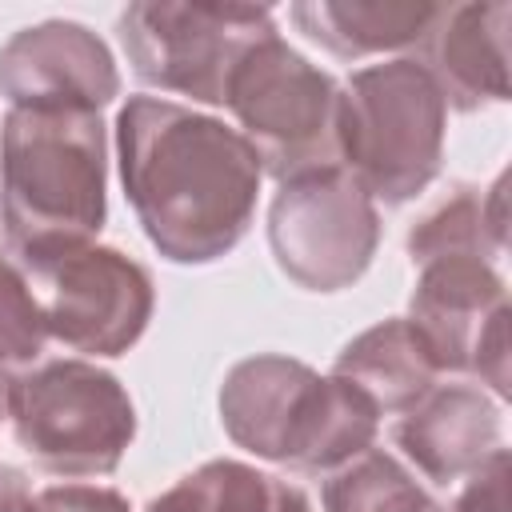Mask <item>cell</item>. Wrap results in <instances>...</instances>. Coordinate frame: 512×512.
<instances>
[{"instance_id": "22", "label": "cell", "mask_w": 512, "mask_h": 512, "mask_svg": "<svg viewBox=\"0 0 512 512\" xmlns=\"http://www.w3.org/2000/svg\"><path fill=\"white\" fill-rule=\"evenodd\" d=\"M28 496H32V488H28L24 472L12 464H0V512H20L28 504Z\"/></svg>"}, {"instance_id": "5", "label": "cell", "mask_w": 512, "mask_h": 512, "mask_svg": "<svg viewBox=\"0 0 512 512\" xmlns=\"http://www.w3.org/2000/svg\"><path fill=\"white\" fill-rule=\"evenodd\" d=\"M224 104L236 112L260 168L280 184L340 168V88L280 36L244 52L228 76Z\"/></svg>"}, {"instance_id": "9", "label": "cell", "mask_w": 512, "mask_h": 512, "mask_svg": "<svg viewBox=\"0 0 512 512\" xmlns=\"http://www.w3.org/2000/svg\"><path fill=\"white\" fill-rule=\"evenodd\" d=\"M28 276L36 284L48 336L76 352L120 356L148 328L152 280L116 248L88 244L32 268Z\"/></svg>"}, {"instance_id": "3", "label": "cell", "mask_w": 512, "mask_h": 512, "mask_svg": "<svg viewBox=\"0 0 512 512\" xmlns=\"http://www.w3.org/2000/svg\"><path fill=\"white\" fill-rule=\"evenodd\" d=\"M228 436L296 472H332L376 440L380 412L348 380L320 376L292 356H248L220 388Z\"/></svg>"}, {"instance_id": "20", "label": "cell", "mask_w": 512, "mask_h": 512, "mask_svg": "<svg viewBox=\"0 0 512 512\" xmlns=\"http://www.w3.org/2000/svg\"><path fill=\"white\" fill-rule=\"evenodd\" d=\"M448 512H508V448H496L476 472L464 476Z\"/></svg>"}, {"instance_id": "21", "label": "cell", "mask_w": 512, "mask_h": 512, "mask_svg": "<svg viewBox=\"0 0 512 512\" xmlns=\"http://www.w3.org/2000/svg\"><path fill=\"white\" fill-rule=\"evenodd\" d=\"M20 512H132L128 500L116 488H100V484H52L36 496H28V504Z\"/></svg>"}, {"instance_id": "10", "label": "cell", "mask_w": 512, "mask_h": 512, "mask_svg": "<svg viewBox=\"0 0 512 512\" xmlns=\"http://www.w3.org/2000/svg\"><path fill=\"white\" fill-rule=\"evenodd\" d=\"M0 92L12 108L100 112L120 92V76L96 32L72 20H48L16 32L0 48Z\"/></svg>"}, {"instance_id": "7", "label": "cell", "mask_w": 512, "mask_h": 512, "mask_svg": "<svg viewBox=\"0 0 512 512\" xmlns=\"http://www.w3.org/2000/svg\"><path fill=\"white\" fill-rule=\"evenodd\" d=\"M276 36L272 12L252 4H128L120 16V44L132 72L160 88L204 104H224L232 68L248 48Z\"/></svg>"}, {"instance_id": "14", "label": "cell", "mask_w": 512, "mask_h": 512, "mask_svg": "<svg viewBox=\"0 0 512 512\" xmlns=\"http://www.w3.org/2000/svg\"><path fill=\"white\" fill-rule=\"evenodd\" d=\"M340 380L356 384L372 404L376 412H408L428 388H436V360L428 356L424 340L416 336V328L408 324V316H396V320H384L368 332H360L340 356H336V368H332Z\"/></svg>"}, {"instance_id": "4", "label": "cell", "mask_w": 512, "mask_h": 512, "mask_svg": "<svg viewBox=\"0 0 512 512\" xmlns=\"http://www.w3.org/2000/svg\"><path fill=\"white\" fill-rule=\"evenodd\" d=\"M444 96L424 64L392 60L340 88V168L372 196L400 204L432 184L444 156Z\"/></svg>"}, {"instance_id": "23", "label": "cell", "mask_w": 512, "mask_h": 512, "mask_svg": "<svg viewBox=\"0 0 512 512\" xmlns=\"http://www.w3.org/2000/svg\"><path fill=\"white\" fill-rule=\"evenodd\" d=\"M8 392H12V376H8V364H0V420L8 416Z\"/></svg>"}, {"instance_id": "18", "label": "cell", "mask_w": 512, "mask_h": 512, "mask_svg": "<svg viewBox=\"0 0 512 512\" xmlns=\"http://www.w3.org/2000/svg\"><path fill=\"white\" fill-rule=\"evenodd\" d=\"M324 512H440L412 472L376 448L344 460L324 480Z\"/></svg>"}, {"instance_id": "1", "label": "cell", "mask_w": 512, "mask_h": 512, "mask_svg": "<svg viewBox=\"0 0 512 512\" xmlns=\"http://www.w3.org/2000/svg\"><path fill=\"white\" fill-rule=\"evenodd\" d=\"M120 180L140 228L176 264H208L248 232L260 192L252 144L184 104L132 96L116 120Z\"/></svg>"}, {"instance_id": "13", "label": "cell", "mask_w": 512, "mask_h": 512, "mask_svg": "<svg viewBox=\"0 0 512 512\" xmlns=\"http://www.w3.org/2000/svg\"><path fill=\"white\" fill-rule=\"evenodd\" d=\"M392 436L428 480L456 484L500 448V408L476 384H440L400 412Z\"/></svg>"}, {"instance_id": "8", "label": "cell", "mask_w": 512, "mask_h": 512, "mask_svg": "<svg viewBox=\"0 0 512 512\" xmlns=\"http://www.w3.org/2000/svg\"><path fill=\"white\" fill-rule=\"evenodd\" d=\"M268 240L288 280L312 292H336L376 252V204L344 168L304 172L280 184L268 212Z\"/></svg>"}, {"instance_id": "11", "label": "cell", "mask_w": 512, "mask_h": 512, "mask_svg": "<svg viewBox=\"0 0 512 512\" xmlns=\"http://www.w3.org/2000/svg\"><path fill=\"white\" fill-rule=\"evenodd\" d=\"M420 268L412 288L408 324L424 340L440 372H472L480 344L508 324V292L488 256L456 252L432 256Z\"/></svg>"}, {"instance_id": "12", "label": "cell", "mask_w": 512, "mask_h": 512, "mask_svg": "<svg viewBox=\"0 0 512 512\" xmlns=\"http://www.w3.org/2000/svg\"><path fill=\"white\" fill-rule=\"evenodd\" d=\"M508 24L512 4L504 0L436 8L420 44L444 104L472 112L488 100H508Z\"/></svg>"}, {"instance_id": "6", "label": "cell", "mask_w": 512, "mask_h": 512, "mask_svg": "<svg viewBox=\"0 0 512 512\" xmlns=\"http://www.w3.org/2000/svg\"><path fill=\"white\" fill-rule=\"evenodd\" d=\"M8 416L20 448L56 476H104L136 432L120 380L88 360H48L12 376Z\"/></svg>"}, {"instance_id": "17", "label": "cell", "mask_w": 512, "mask_h": 512, "mask_svg": "<svg viewBox=\"0 0 512 512\" xmlns=\"http://www.w3.org/2000/svg\"><path fill=\"white\" fill-rule=\"evenodd\" d=\"M500 248H504V176L492 184L488 196L464 184L452 188L408 232L412 264H424L432 256H456V252H476L496 260Z\"/></svg>"}, {"instance_id": "15", "label": "cell", "mask_w": 512, "mask_h": 512, "mask_svg": "<svg viewBox=\"0 0 512 512\" xmlns=\"http://www.w3.org/2000/svg\"><path fill=\"white\" fill-rule=\"evenodd\" d=\"M292 20L332 56L356 60L404 44H420L436 20V4L412 0H372V4H296Z\"/></svg>"}, {"instance_id": "19", "label": "cell", "mask_w": 512, "mask_h": 512, "mask_svg": "<svg viewBox=\"0 0 512 512\" xmlns=\"http://www.w3.org/2000/svg\"><path fill=\"white\" fill-rule=\"evenodd\" d=\"M48 324L32 276L0 252V364H24L44 352Z\"/></svg>"}, {"instance_id": "16", "label": "cell", "mask_w": 512, "mask_h": 512, "mask_svg": "<svg viewBox=\"0 0 512 512\" xmlns=\"http://www.w3.org/2000/svg\"><path fill=\"white\" fill-rule=\"evenodd\" d=\"M148 512H312L308 496L240 460H208L160 492Z\"/></svg>"}, {"instance_id": "2", "label": "cell", "mask_w": 512, "mask_h": 512, "mask_svg": "<svg viewBox=\"0 0 512 512\" xmlns=\"http://www.w3.org/2000/svg\"><path fill=\"white\" fill-rule=\"evenodd\" d=\"M8 256L40 268L88 248L104 224V124L88 108H12L0 132Z\"/></svg>"}]
</instances>
